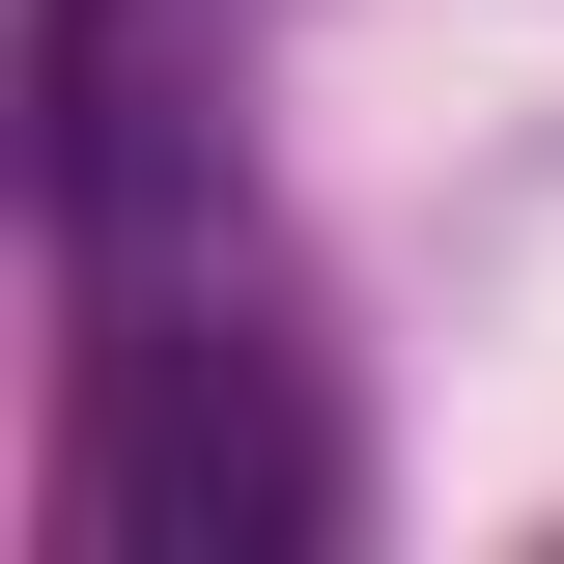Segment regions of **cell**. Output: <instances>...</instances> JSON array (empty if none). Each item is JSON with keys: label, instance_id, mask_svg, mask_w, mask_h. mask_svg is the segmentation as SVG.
Returning <instances> with one entry per match:
<instances>
[{"label": "cell", "instance_id": "1", "mask_svg": "<svg viewBox=\"0 0 564 564\" xmlns=\"http://www.w3.org/2000/svg\"><path fill=\"white\" fill-rule=\"evenodd\" d=\"M339 452L282 423L254 339H113V423H85V536H311Z\"/></svg>", "mask_w": 564, "mask_h": 564}]
</instances>
